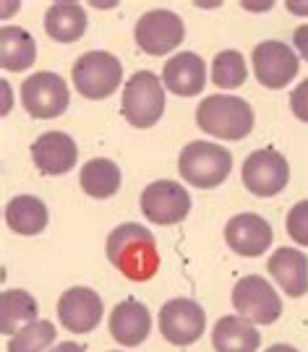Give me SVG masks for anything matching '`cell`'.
<instances>
[{"instance_id": "cell-6", "label": "cell", "mask_w": 308, "mask_h": 352, "mask_svg": "<svg viewBox=\"0 0 308 352\" xmlns=\"http://www.w3.org/2000/svg\"><path fill=\"white\" fill-rule=\"evenodd\" d=\"M241 180L254 196L272 199V196L283 193L285 186L290 183V164L283 151L272 149V146L256 149L245 157Z\"/></svg>"}, {"instance_id": "cell-24", "label": "cell", "mask_w": 308, "mask_h": 352, "mask_svg": "<svg viewBox=\"0 0 308 352\" xmlns=\"http://www.w3.org/2000/svg\"><path fill=\"white\" fill-rule=\"evenodd\" d=\"M78 186L91 199H113L120 190V167L107 157H97L81 167Z\"/></svg>"}, {"instance_id": "cell-13", "label": "cell", "mask_w": 308, "mask_h": 352, "mask_svg": "<svg viewBox=\"0 0 308 352\" xmlns=\"http://www.w3.org/2000/svg\"><path fill=\"white\" fill-rule=\"evenodd\" d=\"M102 298L89 287L65 289L58 300V321L65 331L74 334H89L102 321Z\"/></svg>"}, {"instance_id": "cell-31", "label": "cell", "mask_w": 308, "mask_h": 352, "mask_svg": "<svg viewBox=\"0 0 308 352\" xmlns=\"http://www.w3.org/2000/svg\"><path fill=\"white\" fill-rule=\"evenodd\" d=\"M287 11L298 13V16H308V3H296V0H290V3H287Z\"/></svg>"}, {"instance_id": "cell-32", "label": "cell", "mask_w": 308, "mask_h": 352, "mask_svg": "<svg viewBox=\"0 0 308 352\" xmlns=\"http://www.w3.org/2000/svg\"><path fill=\"white\" fill-rule=\"evenodd\" d=\"M264 352H300V350H296L293 344H272V347H267Z\"/></svg>"}, {"instance_id": "cell-22", "label": "cell", "mask_w": 308, "mask_h": 352, "mask_svg": "<svg viewBox=\"0 0 308 352\" xmlns=\"http://www.w3.org/2000/svg\"><path fill=\"white\" fill-rule=\"evenodd\" d=\"M39 314V305L32 292L26 289H3L0 292V331L6 337L19 334L24 327L34 324Z\"/></svg>"}, {"instance_id": "cell-10", "label": "cell", "mask_w": 308, "mask_h": 352, "mask_svg": "<svg viewBox=\"0 0 308 352\" xmlns=\"http://www.w3.org/2000/svg\"><path fill=\"white\" fill-rule=\"evenodd\" d=\"M204 329V308L191 298H173L160 311V334L175 347H188L193 342H199Z\"/></svg>"}, {"instance_id": "cell-2", "label": "cell", "mask_w": 308, "mask_h": 352, "mask_svg": "<svg viewBox=\"0 0 308 352\" xmlns=\"http://www.w3.org/2000/svg\"><path fill=\"white\" fill-rule=\"evenodd\" d=\"M196 126L222 141H243L254 131L251 104L232 94H209L196 107Z\"/></svg>"}, {"instance_id": "cell-17", "label": "cell", "mask_w": 308, "mask_h": 352, "mask_svg": "<svg viewBox=\"0 0 308 352\" xmlns=\"http://www.w3.org/2000/svg\"><path fill=\"white\" fill-rule=\"evenodd\" d=\"M162 84L178 97H196L206 87V65L196 52H178L162 68Z\"/></svg>"}, {"instance_id": "cell-20", "label": "cell", "mask_w": 308, "mask_h": 352, "mask_svg": "<svg viewBox=\"0 0 308 352\" xmlns=\"http://www.w3.org/2000/svg\"><path fill=\"white\" fill-rule=\"evenodd\" d=\"M214 352H258L261 334L243 316H222L212 329Z\"/></svg>"}, {"instance_id": "cell-7", "label": "cell", "mask_w": 308, "mask_h": 352, "mask_svg": "<svg viewBox=\"0 0 308 352\" xmlns=\"http://www.w3.org/2000/svg\"><path fill=\"white\" fill-rule=\"evenodd\" d=\"M21 104L32 118L52 120L63 115L71 104L68 84L52 71H37L21 84Z\"/></svg>"}, {"instance_id": "cell-9", "label": "cell", "mask_w": 308, "mask_h": 352, "mask_svg": "<svg viewBox=\"0 0 308 352\" xmlns=\"http://www.w3.org/2000/svg\"><path fill=\"white\" fill-rule=\"evenodd\" d=\"M133 37H136L139 50L152 55V58H160V55H167L175 47H180V42L186 37V26H183V19L178 13L154 8L136 21Z\"/></svg>"}, {"instance_id": "cell-5", "label": "cell", "mask_w": 308, "mask_h": 352, "mask_svg": "<svg viewBox=\"0 0 308 352\" xmlns=\"http://www.w3.org/2000/svg\"><path fill=\"white\" fill-rule=\"evenodd\" d=\"M76 91L87 100H107L123 84V65L113 52L89 50L71 68Z\"/></svg>"}, {"instance_id": "cell-11", "label": "cell", "mask_w": 308, "mask_h": 352, "mask_svg": "<svg viewBox=\"0 0 308 352\" xmlns=\"http://www.w3.org/2000/svg\"><path fill=\"white\" fill-rule=\"evenodd\" d=\"M142 212L152 225H178L191 212V196L175 180H154L142 193Z\"/></svg>"}, {"instance_id": "cell-12", "label": "cell", "mask_w": 308, "mask_h": 352, "mask_svg": "<svg viewBox=\"0 0 308 352\" xmlns=\"http://www.w3.org/2000/svg\"><path fill=\"white\" fill-rule=\"evenodd\" d=\"M258 84L267 89H285L300 71L298 55L280 39H264L251 52Z\"/></svg>"}, {"instance_id": "cell-27", "label": "cell", "mask_w": 308, "mask_h": 352, "mask_svg": "<svg viewBox=\"0 0 308 352\" xmlns=\"http://www.w3.org/2000/svg\"><path fill=\"white\" fill-rule=\"evenodd\" d=\"M285 227H287V235L296 240L298 245H306L308 248V199L296 204V206L287 212Z\"/></svg>"}, {"instance_id": "cell-18", "label": "cell", "mask_w": 308, "mask_h": 352, "mask_svg": "<svg viewBox=\"0 0 308 352\" xmlns=\"http://www.w3.org/2000/svg\"><path fill=\"white\" fill-rule=\"evenodd\" d=\"M274 282L285 289L287 298H303L308 292V258L298 248H277L267 261Z\"/></svg>"}, {"instance_id": "cell-25", "label": "cell", "mask_w": 308, "mask_h": 352, "mask_svg": "<svg viewBox=\"0 0 308 352\" xmlns=\"http://www.w3.org/2000/svg\"><path fill=\"white\" fill-rule=\"evenodd\" d=\"M245 58L238 50H222L212 60V81L219 89H238L245 84Z\"/></svg>"}, {"instance_id": "cell-16", "label": "cell", "mask_w": 308, "mask_h": 352, "mask_svg": "<svg viewBox=\"0 0 308 352\" xmlns=\"http://www.w3.org/2000/svg\"><path fill=\"white\" fill-rule=\"evenodd\" d=\"M152 331V314L144 302L129 300L118 302L110 314V334L123 347H139Z\"/></svg>"}, {"instance_id": "cell-15", "label": "cell", "mask_w": 308, "mask_h": 352, "mask_svg": "<svg viewBox=\"0 0 308 352\" xmlns=\"http://www.w3.org/2000/svg\"><path fill=\"white\" fill-rule=\"evenodd\" d=\"M32 160L42 175H65L76 167L78 146L63 131H47L32 144Z\"/></svg>"}, {"instance_id": "cell-21", "label": "cell", "mask_w": 308, "mask_h": 352, "mask_svg": "<svg viewBox=\"0 0 308 352\" xmlns=\"http://www.w3.org/2000/svg\"><path fill=\"white\" fill-rule=\"evenodd\" d=\"M37 60V42L24 26L6 24L0 29V65L6 71H26Z\"/></svg>"}, {"instance_id": "cell-23", "label": "cell", "mask_w": 308, "mask_h": 352, "mask_svg": "<svg viewBox=\"0 0 308 352\" xmlns=\"http://www.w3.org/2000/svg\"><path fill=\"white\" fill-rule=\"evenodd\" d=\"M47 206L37 196H13L6 204V225L16 235H39L47 227Z\"/></svg>"}, {"instance_id": "cell-14", "label": "cell", "mask_w": 308, "mask_h": 352, "mask_svg": "<svg viewBox=\"0 0 308 352\" xmlns=\"http://www.w3.org/2000/svg\"><path fill=\"white\" fill-rule=\"evenodd\" d=\"M225 240L232 251L238 256H245V258H256L267 251L274 240V232H272V225L258 217L254 212H243L235 214L228 227H225Z\"/></svg>"}, {"instance_id": "cell-4", "label": "cell", "mask_w": 308, "mask_h": 352, "mask_svg": "<svg viewBox=\"0 0 308 352\" xmlns=\"http://www.w3.org/2000/svg\"><path fill=\"white\" fill-rule=\"evenodd\" d=\"M120 113L133 128H152L165 115V84L152 71H136L123 84Z\"/></svg>"}, {"instance_id": "cell-8", "label": "cell", "mask_w": 308, "mask_h": 352, "mask_svg": "<svg viewBox=\"0 0 308 352\" xmlns=\"http://www.w3.org/2000/svg\"><path fill=\"white\" fill-rule=\"evenodd\" d=\"M232 308L238 316L248 318L251 324H274L283 316V300L277 295V289L258 274H248L243 277L235 289H232Z\"/></svg>"}, {"instance_id": "cell-19", "label": "cell", "mask_w": 308, "mask_h": 352, "mask_svg": "<svg viewBox=\"0 0 308 352\" xmlns=\"http://www.w3.org/2000/svg\"><path fill=\"white\" fill-rule=\"evenodd\" d=\"M87 11L81 3H68V0H60V3H52L47 13H45V32L47 37L60 42V45H71V42H78L87 32Z\"/></svg>"}, {"instance_id": "cell-1", "label": "cell", "mask_w": 308, "mask_h": 352, "mask_svg": "<svg viewBox=\"0 0 308 352\" xmlns=\"http://www.w3.org/2000/svg\"><path fill=\"white\" fill-rule=\"evenodd\" d=\"M107 258L131 282H149L160 272V248L146 227L136 222L118 225L107 235Z\"/></svg>"}, {"instance_id": "cell-28", "label": "cell", "mask_w": 308, "mask_h": 352, "mask_svg": "<svg viewBox=\"0 0 308 352\" xmlns=\"http://www.w3.org/2000/svg\"><path fill=\"white\" fill-rule=\"evenodd\" d=\"M290 110L296 115L298 120L308 123V78L300 81L293 91H290Z\"/></svg>"}, {"instance_id": "cell-29", "label": "cell", "mask_w": 308, "mask_h": 352, "mask_svg": "<svg viewBox=\"0 0 308 352\" xmlns=\"http://www.w3.org/2000/svg\"><path fill=\"white\" fill-rule=\"evenodd\" d=\"M293 42H296L298 52L306 58V63H308V24H300L296 32H293Z\"/></svg>"}, {"instance_id": "cell-33", "label": "cell", "mask_w": 308, "mask_h": 352, "mask_svg": "<svg viewBox=\"0 0 308 352\" xmlns=\"http://www.w3.org/2000/svg\"><path fill=\"white\" fill-rule=\"evenodd\" d=\"M243 8H248V11H270L272 3H264V6H243Z\"/></svg>"}, {"instance_id": "cell-26", "label": "cell", "mask_w": 308, "mask_h": 352, "mask_svg": "<svg viewBox=\"0 0 308 352\" xmlns=\"http://www.w3.org/2000/svg\"><path fill=\"white\" fill-rule=\"evenodd\" d=\"M55 324L52 321H45V318H37L34 324L24 327L19 334H13L8 340V352H45L55 342Z\"/></svg>"}, {"instance_id": "cell-30", "label": "cell", "mask_w": 308, "mask_h": 352, "mask_svg": "<svg viewBox=\"0 0 308 352\" xmlns=\"http://www.w3.org/2000/svg\"><path fill=\"white\" fill-rule=\"evenodd\" d=\"M50 352H87V347H81L76 342H60V344H55Z\"/></svg>"}, {"instance_id": "cell-3", "label": "cell", "mask_w": 308, "mask_h": 352, "mask_svg": "<svg viewBox=\"0 0 308 352\" xmlns=\"http://www.w3.org/2000/svg\"><path fill=\"white\" fill-rule=\"evenodd\" d=\"M232 170V154L219 144L209 141H191L180 149L178 173L180 177L196 188H217Z\"/></svg>"}]
</instances>
